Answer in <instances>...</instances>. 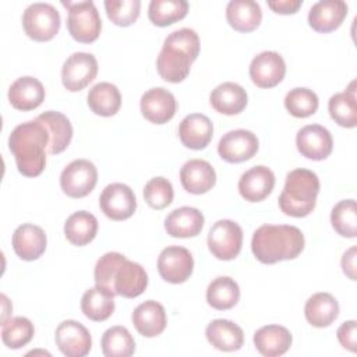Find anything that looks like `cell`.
<instances>
[{
  "label": "cell",
  "mask_w": 357,
  "mask_h": 357,
  "mask_svg": "<svg viewBox=\"0 0 357 357\" xmlns=\"http://www.w3.org/2000/svg\"><path fill=\"white\" fill-rule=\"evenodd\" d=\"M54 340L59 350L67 357H84L92 347L89 331L74 319H67L59 324Z\"/></svg>",
  "instance_id": "cell-14"
},
{
  "label": "cell",
  "mask_w": 357,
  "mask_h": 357,
  "mask_svg": "<svg viewBox=\"0 0 357 357\" xmlns=\"http://www.w3.org/2000/svg\"><path fill=\"white\" fill-rule=\"evenodd\" d=\"M86 102L95 114L110 117L119 112L121 106V95L116 85L110 82H98L89 89Z\"/></svg>",
  "instance_id": "cell-33"
},
{
  "label": "cell",
  "mask_w": 357,
  "mask_h": 357,
  "mask_svg": "<svg viewBox=\"0 0 357 357\" xmlns=\"http://www.w3.org/2000/svg\"><path fill=\"white\" fill-rule=\"evenodd\" d=\"M192 269L194 258L184 247L170 245L159 254L158 271L160 278L169 283H184L191 276Z\"/></svg>",
  "instance_id": "cell-12"
},
{
  "label": "cell",
  "mask_w": 357,
  "mask_h": 357,
  "mask_svg": "<svg viewBox=\"0 0 357 357\" xmlns=\"http://www.w3.org/2000/svg\"><path fill=\"white\" fill-rule=\"evenodd\" d=\"M81 310L84 315L91 321H106L114 311L113 296L105 293L98 286L91 287L82 294Z\"/></svg>",
  "instance_id": "cell-36"
},
{
  "label": "cell",
  "mask_w": 357,
  "mask_h": 357,
  "mask_svg": "<svg viewBox=\"0 0 357 357\" xmlns=\"http://www.w3.org/2000/svg\"><path fill=\"white\" fill-rule=\"evenodd\" d=\"M291 342L290 331L280 325H265L254 333V346L265 357L284 354L290 349Z\"/></svg>",
  "instance_id": "cell-28"
},
{
  "label": "cell",
  "mask_w": 357,
  "mask_h": 357,
  "mask_svg": "<svg viewBox=\"0 0 357 357\" xmlns=\"http://www.w3.org/2000/svg\"><path fill=\"white\" fill-rule=\"evenodd\" d=\"M105 10L109 20L113 24L119 26H130L139 17L141 1L139 0H106Z\"/></svg>",
  "instance_id": "cell-42"
},
{
  "label": "cell",
  "mask_w": 357,
  "mask_h": 357,
  "mask_svg": "<svg viewBox=\"0 0 357 357\" xmlns=\"http://www.w3.org/2000/svg\"><path fill=\"white\" fill-rule=\"evenodd\" d=\"M303 231L290 225H262L251 240L254 257L262 264H276L286 259H294L304 250Z\"/></svg>",
  "instance_id": "cell-4"
},
{
  "label": "cell",
  "mask_w": 357,
  "mask_h": 357,
  "mask_svg": "<svg viewBox=\"0 0 357 357\" xmlns=\"http://www.w3.org/2000/svg\"><path fill=\"white\" fill-rule=\"evenodd\" d=\"M301 0H269L268 7L278 14H294L301 7Z\"/></svg>",
  "instance_id": "cell-45"
},
{
  "label": "cell",
  "mask_w": 357,
  "mask_h": 357,
  "mask_svg": "<svg viewBox=\"0 0 357 357\" xmlns=\"http://www.w3.org/2000/svg\"><path fill=\"white\" fill-rule=\"evenodd\" d=\"M204 215L192 206H181L172 211L165 219V229L169 236L177 238L195 237L204 227Z\"/></svg>",
  "instance_id": "cell-24"
},
{
  "label": "cell",
  "mask_w": 357,
  "mask_h": 357,
  "mask_svg": "<svg viewBox=\"0 0 357 357\" xmlns=\"http://www.w3.org/2000/svg\"><path fill=\"white\" fill-rule=\"evenodd\" d=\"M298 152L311 160L326 159L333 148L331 132L319 124H308L298 130L296 135Z\"/></svg>",
  "instance_id": "cell-16"
},
{
  "label": "cell",
  "mask_w": 357,
  "mask_h": 357,
  "mask_svg": "<svg viewBox=\"0 0 357 357\" xmlns=\"http://www.w3.org/2000/svg\"><path fill=\"white\" fill-rule=\"evenodd\" d=\"M356 81H353L344 92H339L331 96L328 102V110L340 127L354 128L357 126V100H356Z\"/></svg>",
  "instance_id": "cell-32"
},
{
  "label": "cell",
  "mask_w": 357,
  "mask_h": 357,
  "mask_svg": "<svg viewBox=\"0 0 357 357\" xmlns=\"http://www.w3.org/2000/svg\"><path fill=\"white\" fill-rule=\"evenodd\" d=\"M331 223L342 237L354 238L357 236V206L354 199L337 202L331 212Z\"/></svg>",
  "instance_id": "cell-40"
},
{
  "label": "cell",
  "mask_w": 357,
  "mask_h": 357,
  "mask_svg": "<svg viewBox=\"0 0 357 357\" xmlns=\"http://www.w3.org/2000/svg\"><path fill=\"white\" fill-rule=\"evenodd\" d=\"M172 183L165 177H153L144 187V199L153 209H165L173 201Z\"/></svg>",
  "instance_id": "cell-43"
},
{
  "label": "cell",
  "mask_w": 357,
  "mask_h": 357,
  "mask_svg": "<svg viewBox=\"0 0 357 357\" xmlns=\"http://www.w3.org/2000/svg\"><path fill=\"white\" fill-rule=\"evenodd\" d=\"M8 148L18 172L26 177H36L46 166L49 132L36 119L18 124L8 137Z\"/></svg>",
  "instance_id": "cell-2"
},
{
  "label": "cell",
  "mask_w": 357,
  "mask_h": 357,
  "mask_svg": "<svg viewBox=\"0 0 357 357\" xmlns=\"http://www.w3.org/2000/svg\"><path fill=\"white\" fill-rule=\"evenodd\" d=\"M275 187V174L266 166H254L241 174L238 192L248 202L264 201Z\"/></svg>",
  "instance_id": "cell-19"
},
{
  "label": "cell",
  "mask_w": 357,
  "mask_h": 357,
  "mask_svg": "<svg viewBox=\"0 0 357 357\" xmlns=\"http://www.w3.org/2000/svg\"><path fill=\"white\" fill-rule=\"evenodd\" d=\"M98 233V219L86 212L78 211L70 215L64 223L66 238L77 247H84L91 243Z\"/></svg>",
  "instance_id": "cell-34"
},
{
  "label": "cell",
  "mask_w": 357,
  "mask_h": 357,
  "mask_svg": "<svg viewBox=\"0 0 357 357\" xmlns=\"http://www.w3.org/2000/svg\"><path fill=\"white\" fill-rule=\"evenodd\" d=\"M211 106L222 114L233 116L241 113L248 102L245 89L236 82L219 84L209 96Z\"/></svg>",
  "instance_id": "cell-27"
},
{
  "label": "cell",
  "mask_w": 357,
  "mask_h": 357,
  "mask_svg": "<svg viewBox=\"0 0 357 357\" xmlns=\"http://www.w3.org/2000/svg\"><path fill=\"white\" fill-rule=\"evenodd\" d=\"M318 192V176L308 169H294L286 176V183L279 197V208L287 216L304 218L314 211Z\"/></svg>",
  "instance_id": "cell-5"
},
{
  "label": "cell",
  "mask_w": 357,
  "mask_h": 357,
  "mask_svg": "<svg viewBox=\"0 0 357 357\" xmlns=\"http://www.w3.org/2000/svg\"><path fill=\"white\" fill-rule=\"evenodd\" d=\"M99 206L109 219L126 220L134 215L137 198L127 184L112 183L103 188L99 197Z\"/></svg>",
  "instance_id": "cell-11"
},
{
  "label": "cell",
  "mask_w": 357,
  "mask_h": 357,
  "mask_svg": "<svg viewBox=\"0 0 357 357\" xmlns=\"http://www.w3.org/2000/svg\"><path fill=\"white\" fill-rule=\"evenodd\" d=\"M240 300V287L237 282L229 276L213 279L206 289L208 304L219 311L233 308Z\"/></svg>",
  "instance_id": "cell-35"
},
{
  "label": "cell",
  "mask_w": 357,
  "mask_h": 357,
  "mask_svg": "<svg viewBox=\"0 0 357 357\" xmlns=\"http://www.w3.org/2000/svg\"><path fill=\"white\" fill-rule=\"evenodd\" d=\"M8 100L17 110H33L45 100V88L35 77H20L8 88Z\"/></svg>",
  "instance_id": "cell-23"
},
{
  "label": "cell",
  "mask_w": 357,
  "mask_h": 357,
  "mask_svg": "<svg viewBox=\"0 0 357 357\" xmlns=\"http://www.w3.org/2000/svg\"><path fill=\"white\" fill-rule=\"evenodd\" d=\"M259 148L258 138L254 132L248 130H231L226 132L219 144L218 153L219 156L229 163H240L250 160Z\"/></svg>",
  "instance_id": "cell-13"
},
{
  "label": "cell",
  "mask_w": 357,
  "mask_h": 357,
  "mask_svg": "<svg viewBox=\"0 0 357 357\" xmlns=\"http://www.w3.org/2000/svg\"><path fill=\"white\" fill-rule=\"evenodd\" d=\"M49 132L47 153L57 155L67 149L73 138V126L70 120L60 112L49 110L36 117Z\"/></svg>",
  "instance_id": "cell-26"
},
{
  "label": "cell",
  "mask_w": 357,
  "mask_h": 357,
  "mask_svg": "<svg viewBox=\"0 0 357 357\" xmlns=\"http://www.w3.org/2000/svg\"><path fill=\"white\" fill-rule=\"evenodd\" d=\"M226 20L233 29L251 32L259 26L262 11L254 0H231L226 7Z\"/></svg>",
  "instance_id": "cell-30"
},
{
  "label": "cell",
  "mask_w": 357,
  "mask_h": 357,
  "mask_svg": "<svg viewBox=\"0 0 357 357\" xmlns=\"http://www.w3.org/2000/svg\"><path fill=\"white\" fill-rule=\"evenodd\" d=\"M102 353L106 357H130L135 351V340L130 331L116 325L109 328L102 336Z\"/></svg>",
  "instance_id": "cell-37"
},
{
  "label": "cell",
  "mask_w": 357,
  "mask_h": 357,
  "mask_svg": "<svg viewBox=\"0 0 357 357\" xmlns=\"http://www.w3.org/2000/svg\"><path fill=\"white\" fill-rule=\"evenodd\" d=\"M199 46L198 33L191 28H181L169 33L156 59L160 78L173 84L184 81L199 54Z\"/></svg>",
  "instance_id": "cell-3"
},
{
  "label": "cell",
  "mask_w": 357,
  "mask_h": 357,
  "mask_svg": "<svg viewBox=\"0 0 357 357\" xmlns=\"http://www.w3.org/2000/svg\"><path fill=\"white\" fill-rule=\"evenodd\" d=\"M60 14L49 3H32L22 14V26L25 33L36 42L53 39L60 29Z\"/></svg>",
  "instance_id": "cell-7"
},
{
  "label": "cell",
  "mask_w": 357,
  "mask_h": 357,
  "mask_svg": "<svg viewBox=\"0 0 357 357\" xmlns=\"http://www.w3.org/2000/svg\"><path fill=\"white\" fill-rule=\"evenodd\" d=\"M188 13L185 0H152L148 7V18L156 26H167L183 20Z\"/></svg>",
  "instance_id": "cell-38"
},
{
  "label": "cell",
  "mask_w": 357,
  "mask_h": 357,
  "mask_svg": "<svg viewBox=\"0 0 357 357\" xmlns=\"http://www.w3.org/2000/svg\"><path fill=\"white\" fill-rule=\"evenodd\" d=\"M35 333L33 324L25 317L8 318L1 324V339L8 349H21L26 346Z\"/></svg>",
  "instance_id": "cell-39"
},
{
  "label": "cell",
  "mask_w": 357,
  "mask_h": 357,
  "mask_svg": "<svg viewBox=\"0 0 357 357\" xmlns=\"http://www.w3.org/2000/svg\"><path fill=\"white\" fill-rule=\"evenodd\" d=\"M98 74V60L93 54L85 52L73 53L63 64L61 82L70 92L84 89Z\"/></svg>",
  "instance_id": "cell-10"
},
{
  "label": "cell",
  "mask_w": 357,
  "mask_h": 357,
  "mask_svg": "<svg viewBox=\"0 0 357 357\" xmlns=\"http://www.w3.org/2000/svg\"><path fill=\"white\" fill-rule=\"evenodd\" d=\"M318 96L308 88H294L286 93L284 107L287 112L298 119H305L318 110Z\"/></svg>",
  "instance_id": "cell-41"
},
{
  "label": "cell",
  "mask_w": 357,
  "mask_h": 357,
  "mask_svg": "<svg viewBox=\"0 0 357 357\" xmlns=\"http://www.w3.org/2000/svg\"><path fill=\"white\" fill-rule=\"evenodd\" d=\"M142 116L153 124H165L176 114V99L173 93L165 88L148 89L139 100Z\"/></svg>",
  "instance_id": "cell-17"
},
{
  "label": "cell",
  "mask_w": 357,
  "mask_h": 357,
  "mask_svg": "<svg viewBox=\"0 0 357 357\" xmlns=\"http://www.w3.org/2000/svg\"><path fill=\"white\" fill-rule=\"evenodd\" d=\"M336 335H337L339 343L344 349H347L353 353L356 351V344H357V322L356 321L351 319V321L343 322L339 326Z\"/></svg>",
  "instance_id": "cell-44"
},
{
  "label": "cell",
  "mask_w": 357,
  "mask_h": 357,
  "mask_svg": "<svg viewBox=\"0 0 357 357\" xmlns=\"http://www.w3.org/2000/svg\"><path fill=\"white\" fill-rule=\"evenodd\" d=\"M68 10L67 29L73 39L81 43H92L99 38L102 21L93 1H61Z\"/></svg>",
  "instance_id": "cell-6"
},
{
  "label": "cell",
  "mask_w": 357,
  "mask_h": 357,
  "mask_svg": "<svg viewBox=\"0 0 357 357\" xmlns=\"http://www.w3.org/2000/svg\"><path fill=\"white\" fill-rule=\"evenodd\" d=\"M183 188L190 194H205L216 183V173L212 165L204 159H190L180 170Z\"/></svg>",
  "instance_id": "cell-22"
},
{
  "label": "cell",
  "mask_w": 357,
  "mask_h": 357,
  "mask_svg": "<svg viewBox=\"0 0 357 357\" xmlns=\"http://www.w3.org/2000/svg\"><path fill=\"white\" fill-rule=\"evenodd\" d=\"M95 283L110 296L134 298L144 293L148 286L145 269L120 252H106L102 255L93 271Z\"/></svg>",
  "instance_id": "cell-1"
},
{
  "label": "cell",
  "mask_w": 357,
  "mask_h": 357,
  "mask_svg": "<svg viewBox=\"0 0 357 357\" xmlns=\"http://www.w3.org/2000/svg\"><path fill=\"white\" fill-rule=\"evenodd\" d=\"M98 183V170L86 159H75L60 174V187L71 198L86 197Z\"/></svg>",
  "instance_id": "cell-9"
},
{
  "label": "cell",
  "mask_w": 357,
  "mask_h": 357,
  "mask_svg": "<svg viewBox=\"0 0 357 357\" xmlns=\"http://www.w3.org/2000/svg\"><path fill=\"white\" fill-rule=\"evenodd\" d=\"M356 252H357V248L351 247L342 257L343 273L349 276V279L351 280H356Z\"/></svg>",
  "instance_id": "cell-46"
},
{
  "label": "cell",
  "mask_w": 357,
  "mask_h": 357,
  "mask_svg": "<svg viewBox=\"0 0 357 357\" xmlns=\"http://www.w3.org/2000/svg\"><path fill=\"white\" fill-rule=\"evenodd\" d=\"M286 74V63L278 52L266 50L257 54L250 64V78L259 88H273Z\"/></svg>",
  "instance_id": "cell-15"
},
{
  "label": "cell",
  "mask_w": 357,
  "mask_h": 357,
  "mask_svg": "<svg viewBox=\"0 0 357 357\" xmlns=\"http://www.w3.org/2000/svg\"><path fill=\"white\" fill-rule=\"evenodd\" d=\"M131 321L138 333H141L145 337H155L160 335L167 325L165 308L160 303L155 300L141 303L134 310Z\"/></svg>",
  "instance_id": "cell-25"
},
{
  "label": "cell",
  "mask_w": 357,
  "mask_h": 357,
  "mask_svg": "<svg viewBox=\"0 0 357 357\" xmlns=\"http://www.w3.org/2000/svg\"><path fill=\"white\" fill-rule=\"evenodd\" d=\"M47 238L42 227L31 223L18 226L13 233V248L22 261H35L46 250Z\"/></svg>",
  "instance_id": "cell-20"
},
{
  "label": "cell",
  "mask_w": 357,
  "mask_h": 357,
  "mask_svg": "<svg viewBox=\"0 0 357 357\" xmlns=\"http://www.w3.org/2000/svg\"><path fill=\"white\" fill-rule=\"evenodd\" d=\"M346 15L347 4L343 0H321L310 8L308 24L314 31L328 33L337 29Z\"/></svg>",
  "instance_id": "cell-18"
},
{
  "label": "cell",
  "mask_w": 357,
  "mask_h": 357,
  "mask_svg": "<svg viewBox=\"0 0 357 357\" xmlns=\"http://www.w3.org/2000/svg\"><path fill=\"white\" fill-rule=\"evenodd\" d=\"M304 315L312 326L326 328L337 318L339 303L331 293H315L305 301Z\"/></svg>",
  "instance_id": "cell-31"
},
{
  "label": "cell",
  "mask_w": 357,
  "mask_h": 357,
  "mask_svg": "<svg viewBox=\"0 0 357 357\" xmlns=\"http://www.w3.org/2000/svg\"><path fill=\"white\" fill-rule=\"evenodd\" d=\"M212 135V121L202 113H191L180 121L178 138L185 148L195 151L204 149L211 142Z\"/></svg>",
  "instance_id": "cell-21"
},
{
  "label": "cell",
  "mask_w": 357,
  "mask_h": 357,
  "mask_svg": "<svg viewBox=\"0 0 357 357\" xmlns=\"http://www.w3.org/2000/svg\"><path fill=\"white\" fill-rule=\"evenodd\" d=\"M208 342L220 351H236L244 343L243 329L229 319H213L205 329Z\"/></svg>",
  "instance_id": "cell-29"
},
{
  "label": "cell",
  "mask_w": 357,
  "mask_h": 357,
  "mask_svg": "<svg viewBox=\"0 0 357 357\" xmlns=\"http://www.w3.org/2000/svg\"><path fill=\"white\" fill-rule=\"evenodd\" d=\"M1 305H3V315H1V324H4L8 318H11V317H8L10 315V312L13 311V307H11V304H10V301H8V298H7V296L6 294H1Z\"/></svg>",
  "instance_id": "cell-47"
},
{
  "label": "cell",
  "mask_w": 357,
  "mask_h": 357,
  "mask_svg": "<svg viewBox=\"0 0 357 357\" xmlns=\"http://www.w3.org/2000/svg\"><path fill=\"white\" fill-rule=\"evenodd\" d=\"M241 245L243 230L238 223L230 219H220L215 222L208 233V248L218 259H234L240 254Z\"/></svg>",
  "instance_id": "cell-8"
}]
</instances>
